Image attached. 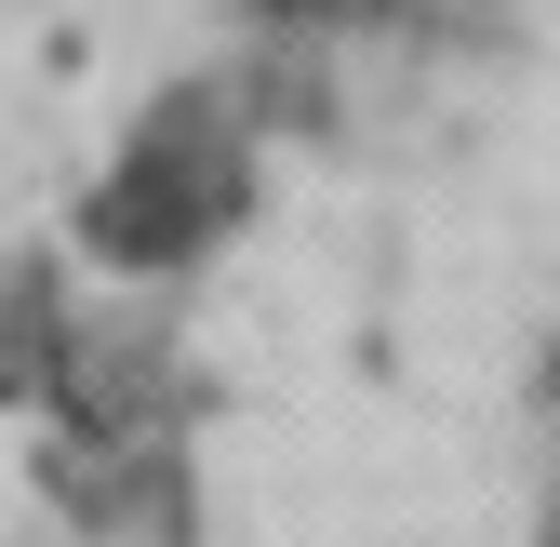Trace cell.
<instances>
[{
    "instance_id": "cell-1",
    "label": "cell",
    "mask_w": 560,
    "mask_h": 547,
    "mask_svg": "<svg viewBox=\"0 0 560 547\" xmlns=\"http://www.w3.org/2000/svg\"><path fill=\"white\" fill-rule=\"evenodd\" d=\"M241 228V133L214 120V94L148 107V133L120 148V174L81 200V254H107L120 281H174Z\"/></svg>"
}]
</instances>
